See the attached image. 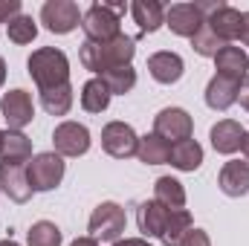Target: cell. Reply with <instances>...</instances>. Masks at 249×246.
<instances>
[{
	"instance_id": "obj_1",
	"label": "cell",
	"mask_w": 249,
	"mask_h": 246,
	"mask_svg": "<svg viewBox=\"0 0 249 246\" xmlns=\"http://www.w3.org/2000/svg\"><path fill=\"white\" fill-rule=\"evenodd\" d=\"M136 55V41L130 35H116L113 41H105V44H90L84 41L81 50H78V58L84 64V70L96 72V75H105L107 70L113 67H124V64L133 61Z\"/></svg>"
},
{
	"instance_id": "obj_7",
	"label": "cell",
	"mask_w": 249,
	"mask_h": 246,
	"mask_svg": "<svg viewBox=\"0 0 249 246\" xmlns=\"http://www.w3.org/2000/svg\"><path fill=\"white\" fill-rule=\"evenodd\" d=\"M41 23L55 35H67L81 26V9L72 0H47L41 6Z\"/></svg>"
},
{
	"instance_id": "obj_25",
	"label": "cell",
	"mask_w": 249,
	"mask_h": 246,
	"mask_svg": "<svg viewBox=\"0 0 249 246\" xmlns=\"http://www.w3.org/2000/svg\"><path fill=\"white\" fill-rule=\"evenodd\" d=\"M191 229H194V220H191V214L186 209L168 211V220H165V229H162L160 241H162V246H183V241H186V235Z\"/></svg>"
},
{
	"instance_id": "obj_40",
	"label": "cell",
	"mask_w": 249,
	"mask_h": 246,
	"mask_svg": "<svg viewBox=\"0 0 249 246\" xmlns=\"http://www.w3.org/2000/svg\"><path fill=\"white\" fill-rule=\"evenodd\" d=\"M0 246H20V244H15L12 238H6V241H0Z\"/></svg>"
},
{
	"instance_id": "obj_20",
	"label": "cell",
	"mask_w": 249,
	"mask_h": 246,
	"mask_svg": "<svg viewBox=\"0 0 249 246\" xmlns=\"http://www.w3.org/2000/svg\"><path fill=\"white\" fill-rule=\"evenodd\" d=\"M165 220H168V209L160 206L157 200H145L139 203L136 209V223H139V232L145 238H160L162 229H165Z\"/></svg>"
},
{
	"instance_id": "obj_2",
	"label": "cell",
	"mask_w": 249,
	"mask_h": 246,
	"mask_svg": "<svg viewBox=\"0 0 249 246\" xmlns=\"http://www.w3.org/2000/svg\"><path fill=\"white\" fill-rule=\"evenodd\" d=\"M26 70L32 75V81L38 84V93L41 90H53V87H61L70 84V61L61 50L55 47H41L29 55Z\"/></svg>"
},
{
	"instance_id": "obj_35",
	"label": "cell",
	"mask_w": 249,
	"mask_h": 246,
	"mask_svg": "<svg viewBox=\"0 0 249 246\" xmlns=\"http://www.w3.org/2000/svg\"><path fill=\"white\" fill-rule=\"evenodd\" d=\"M113 246H151L145 238H124V241H116Z\"/></svg>"
},
{
	"instance_id": "obj_13",
	"label": "cell",
	"mask_w": 249,
	"mask_h": 246,
	"mask_svg": "<svg viewBox=\"0 0 249 246\" xmlns=\"http://www.w3.org/2000/svg\"><path fill=\"white\" fill-rule=\"evenodd\" d=\"M0 191L15 200V203H26L32 197V185L26 177V165H9L0 162Z\"/></svg>"
},
{
	"instance_id": "obj_34",
	"label": "cell",
	"mask_w": 249,
	"mask_h": 246,
	"mask_svg": "<svg viewBox=\"0 0 249 246\" xmlns=\"http://www.w3.org/2000/svg\"><path fill=\"white\" fill-rule=\"evenodd\" d=\"M238 102H241V105H244V107L249 110V75L244 78V81H241V90H238Z\"/></svg>"
},
{
	"instance_id": "obj_18",
	"label": "cell",
	"mask_w": 249,
	"mask_h": 246,
	"mask_svg": "<svg viewBox=\"0 0 249 246\" xmlns=\"http://www.w3.org/2000/svg\"><path fill=\"white\" fill-rule=\"evenodd\" d=\"M214 75H223L229 81H244L247 78V70H249V55L241 50V47H223L217 55H214Z\"/></svg>"
},
{
	"instance_id": "obj_37",
	"label": "cell",
	"mask_w": 249,
	"mask_h": 246,
	"mask_svg": "<svg viewBox=\"0 0 249 246\" xmlns=\"http://www.w3.org/2000/svg\"><path fill=\"white\" fill-rule=\"evenodd\" d=\"M241 44L249 47V12H244V32H241Z\"/></svg>"
},
{
	"instance_id": "obj_22",
	"label": "cell",
	"mask_w": 249,
	"mask_h": 246,
	"mask_svg": "<svg viewBox=\"0 0 249 246\" xmlns=\"http://www.w3.org/2000/svg\"><path fill=\"white\" fill-rule=\"evenodd\" d=\"M130 15H133V20L139 23L142 32H157L160 26H165V9L157 0H133Z\"/></svg>"
},
{
	"instance_id": "obj_33",
	"label": "cell",
	"mask_w": 249,
	"mask_h": 246,
	"mask_svg": "<svg viewBox=\"0 0 249 246\" xmlns=\"http://www.w3.org/2000/svg\"><path fill=\"white\" fill-rule=\"evenodd\" d=\"M183 246H212V241H209V235L203 229H191L186 235V241H183Z\"/></svg>"
},
{
	"instance_id": "obj_23",
	"label": "cell",
	"mask_w": 249,
	"mask_h": 246,
	"mask_svg": "<svg viewBox=\"0 0 249 246\" xmlns=\"http://www.w3.org/2000/svg\"><path fill=\"white\" fill-rule=\"evenodd\" d=\"M154 200L160 206H165L168 211H180V209H186V188L174 177H160L154 183Z\"/></svg>"
},
{
	"instance_id": "obj_4",
	"label": "cell",
	"mask_w": 249,
	"mask_h": 246,
	"mask_svg": "<svg viewBox=\"0 0 249 246\" xmlns=\"http://www.w3.org/2000/svg\"><path fill=\"white\" fill-rule=\"evenodd\" d=\"M124 223H127L124 209L119 203H110V200H107V203H99V206L93 209L90 223H87V232H90V238H96V241L116 244V241H122Z\"/></svg>"
},
{
	"instance_id": "obj_39",
	"label": "cell",
	"mask_w": 249,
	"mask_h": 246,
	"mask_svg": "<svg viewBox=\"0 0 249 246\" xmlns=\"http://www.w3.org/2000/svg\"><path fill=\"white\" fill-rule=\"evenodd\" d=\"M3 81H6V61L0 58V87H3Z\"/></svg>"
},
{
	"instance_id": "obj_26",
	"label": "cell",
	"mask_w": 249,
	"mask_h": 246,
	"mask_svg": "<svg viewBox=\"0 0 249 246\" xmlns=\"http://www.w3.org/2000/svg\"><path fill=\"white\" fill-rule=\"evenodd\" d=\"M110 90H107V84L102 81V78H90L84 87H81V107L87 110V113H105L107 110V105H110Z\"/></svg>"
},
{
	"instance_id": "obj_21",
	"label": "cell",
	"mask_w": 249,
	"mask_h": 246,
	"mask_svg": "<svg viewBox=\"0 0 249 246\" xmlns=\"http://www.w3.org/2000/svg\"><path fill=\"white\" fill-rule=\"evenodd\" d=\"M168 165H174L177 171H197V168L203 165V148H200V142L183 139V142L171 145Z\"/></svg>"
},
{
	"instance_id": "obj_11",
	"label": "cell",
	"mask_w": 249,
	"mask_h": 246,
	"mask_svg": "<svg viewBox=\"0 0 249 246\" xmlns=\"http://www.w3.org/2000/svg\"><path fill=\"white\" fill-rule=\"evenodd\" d=\"M203 23H206V15L197 3H174L165 9V26L180 38H194Z\"/></svg>"
},
{
	"instance_id": "obj_14",
	"label": "cell",
	"mask_w": 249,
	"mask_h": 246,
	"mask_svg": "<svg viewBox=\"0 0 249 246\" xmlns=\"http://www.w3.org/2000/svg\"><path fill=\"white\" fill-rule=\"evenodd\" d=\"M148 72L160 84H177L183 78V72H186V64H183V58L177 53L162 50V53H154L148 58Z\"/></svg>"
},
{
	"instance_id": "obj_24",
	"label": "cell",
	"mask_w": 249,
	"mask_h": 246,
	"mask_svg": "<svg viewBox=\"0 0 249 246\" xmlns=\"http://www.w3.org/2000/svg\"><path fill=\"white\" fill-rule=\"evenodd\" d=\"M168 154H171V145L162 136H157V133L139 136V148H136L139 162H145V165H165L168 162Z\"/></svg>"
},
{
	"instance_id": "obj_6",
	"label": "cell",
	"mask_w": 249,
	"mask_h": 246,
	"mask_svg": "<svg viewBox=\"0 0 249 246\" xmlns=\"http://www.w3.org/2000/svg\"><path fill=\"white\" fill-rule=\"evenodd\" d=\"M154 133L162 136L168 145H177L183 139H191L194 133V119L183 107H165L154 116Z\"/></svg>"
},
{
	"instance_id": "obj_30",
	"label": "cell",
	"mask_w": 249,
	"mask_h": 246,
	"mask_svg": "<svg viewBox=\"0 0 249 246\" xmlns=\"http://www.w3.org/2000/svg\"><path fill=\"white\" fill-rule=\"evenodd\" d=\"M6 35H9V41H12V44L26 47V44H32V41H35L38 26H35V20H32L29 15H18L15 20H9V23H6Z\"/></svg>"
},
{
	"instance_id": "obj_36",
	"label": "cell",
	"mask_w": 249,
	"mask_h": 246,
	"mask_svg": "<svg viewBox=\"0 0 249 246\" xmlns=\"http://www.w3.org/2000/svg\"><path fill=\"white\" fill-rule=\"evenodd\" d=\"M70 246H99V241L87 235V238H75V241H72V244H70Z\"/></svg>"
},
{
	"instance_id": "obj_12",
	"label": "cell",
	"mask_w": 249,
	"mask_h": 246,
	"mask_svg": "<svg viewBox=\"0 0 249 246\" xmlns=\"http://www.w3.org/2000/svg\"><path fill=\"white\" fill-rule=\"evenodd\" d=\"M0 110H3V119L9 124V130H23L26 124L35 119V105H32V96L26 90H9V93H3Z\"/></svg>"
},
{
	"instance_id": "obj_9",
	"label": "cell",
	"mask_w": 249,
	"mask_h": 246,
	"mask_svg": "<svg viewBox=\"0 0 249 246\" xmlns=\"http://www.w3.org/2000/svg\"><path fill=\"white\" fill-rule=\"evenodd\" d=\"M206 26H209L223 44L241 41V32H244V12H238L235 6H226V3H214V9L206 15Z\"/></svg>"
},
{
	"instance_id": "obj_10",
	"label": "cell",
	"mask_w": 249,
	"mask_h": 246,
	"mask_svg": "<svg viewBox=\"0 0 249 246\" xmlns=\"http://www.w3.org/2000/svg\"><path fill=\"white\" fill-rule=\"evenodd\" d=\"M53 145L58 157H84L90 151V130L78 122H61L53 130Z\"/></svg>"
},
{
	"instance_id": "obj_3",
	"label": "cell",
	"mask_w": 249,
	"mask_h": 246,
	"mask_svg": "<svg viewBox=\"0 0 249 246\" xmlns=\"http://www.w3.org/2000/svg\"><path fill=\"white\" fill-rule=\"evenodd\" d=\"M124 12L122 3H93L84 15H81V29L87 35L90 44H105L113 41L116 35H122L119 29V15Z\"/></svg>"
},
{
	"instance_id": "obj_28",
	"label": "cell",
	"mask_w": 249,
	"mask_h": 246,
	"mask_svg": "<svg viewBox=\"0 0 249 246\" xmlns=\"http://www.w3.org/2000/svg\"><path fill=\"white\" fill-rule=\"evenodd\" d=\"M96 78H102L113 96H124V93H130V90L136 87V70H133L130 64L113 67V70H107L105 75H96Z\"/></svg>"
},
{
	"instance_id": "obj_38",
	"label": "cell",
	"mask_w": 249,
	"mask_h": 246,
	"mask_svg": "<svg viewBox=\"0 0 249 246\" xmlns=\"http://www.w3.org/2000/svg\"><path fill=\"white\" fill-rule=\"evenodd\" d=\"M241 151H244V157H247V162H249V130H247V136H244V145H241Z\"/></svg>"
},
{
	"instance_id": "obj_41",
	"label": "cell",
	"mask_w": 249,
	"mask_h": 246,
	"mask_svg": "<svg viewBox=\"0 0 249 246\" xmlns=\"http://www.w3.org/2000/svg\"><path fill=\"white\" fill-rule=\"evenodd\" d=\"M0 136H3V130H0Z\"/></svg>"
},
{
	"instance_id": "obj_15",
	"label": "cell",
	"mask_w": 249,
	"mask_h": 246,
	"mask_svg": "<svg viewBox=\"0 0 249 246\" xmlns=\"http://www.w3.org/2000/svg\"><path fill=\"white\" fill-rule=\"evenodd\" d=\"M29 159H32V139L20 130H3V136H0V162L29 165Z\"/></svg>"
},
{
	"instance_id": "obj_19",
	"label": "cell",
	"mask_w": 249,
	"mask_h": 246,
	"mask_svg": "<svg viewBox=\"0 0 249 246\" xmlns=\"http://www.w3.org/2000/svg\"><path fill=\"white\" fill-rule=\"evenodd\" d=\"M238 90H241L238 81H229L223 75H212V81L206 84V105L212 110H220L223 113V110H229L238 102Z\"/></svg>"
},
{
	"instance_id": "obj_27",
	"label": "cell",
	"mask_w": 249,
	"mask_h": 246,
	"mask_svg": "<svg viewBox=\"0 0 249 246\" xmlns=\"http://www.w3.org/2000/svg\"><path fill=\"white\" fill-rule=\"evenodd\" d=\"M41 107L50 113V116H67L70 107H72V84H61V87H53V90H41Z\"/></svg>"
},
{
	"instance_id": "obj_31",
	"label": "cell",
	"mask_w": 249,
	"mask_h": 246,
	"mask_svg": "<svg viewBox=\"0 0 249 246\" xmlns=\"http://www.w3.org/2000/svg\"><path fill=\"white\" fill-rule=\"evenodd\" d=\"M191 47H194V53H197V55H203V58H214V55H217L223 47H229V44H223V41H220V38H217L206 23H203V26H200V32L191 38Z\"/></svg>"
},
{
	"instance_id": "obj_17",
	"label": "cell",
	"mask_w": 249,
	"mask_h": 246,
	"mask_svg": "<svg viewBox=\"0 0 249 246\" xmlns=\"http://www.w3.org/2000/svg\"><path fill=\"white\" fill-rule=\"evenodd\" d=\"M217 185L226 197H244L249 194V162L247 159H229L220 168Z\"/></svg>"
},
{
	"instance_id": "obj_16",
	"label": "cell",
	"mask_w": 249,
	"mask_h": 246,
	"mask_svg": "<svg viewBox=\"0 0 249 246\" xmlns=\"http://www.w3.org/2000/svg\"><path fill=\"white\" fill-rule=\"evenodd\" d=\"M244 136H247L244 124L235 122V119H220V122L212 127V133H209L212 148H214L217 154H226V157H229V154H235V151H241Z\"/></svg>"
},
{
	"instance_id": "obj_32",
	"label": "cell",
	"mask_w": 249,
	"mask_h": 246,
	"mask_svg": "<svg viewBox=\"0 0 249 246\" xmlns=\"http://www.w3.org/2000/svg\"><path fill=\"white\" fill-rule=\"evenodd\" d=\"M20 15V0H0V23H9Z\"/></svg>"
},
{
	"instance_id": "obj_5",
	"label": "cell",
	"mask_w": 249,
	"mask_h": 246,
	"mask_svg": "<svg viewBox=\"0 0 249 246\" xmlns=\"http://www.w3.org/2000/svg\"><path fill=\"white\" fill-rule=\"evenodd\" d=\"M26 177L32 191H53L58 188L64 180V157H58L55 151H44L35 154L26 165Z\"/></svg>"
},
{
	"instance_id": "obj_8",
	"label": "cell",
	"mask_w": 249,
	"mask_h": 246,
	"mask_svg": "<svg viewBox=\"0 0 249 246\" xmlns=\"http://www.w3.org/2000/svg\"><path fill=\"white\" fill-rule=\"evenodd\" d=\"M102 148L105 154H110L113 159H127V157H136V148H139V136L130 124L124 122H107L102 127Z\"/></svg>"
},
{
	"instance_id": "obj_29",
	"label": "cell",
	"mask_w": 249,
	"mask_h": 246,
	"mask_svg": "<svg viewBox=\"0 0 249 246\" xmlns=\"http://www.w3.org/2000/svg\"><path fill=\"white\" fill-rule=\"evenodd\" d=\"M26 246H61V229L50 220H38L26 232Z\"/></svg>"
}]
</instances>
